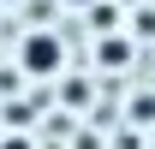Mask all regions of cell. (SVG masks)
I'll return each mask as SVG.
<instances>
[{
  "label": "cell",
  "mask_w": 155,
  "mask_h": 149,
  "mask_svg": "<svg viewBox=\"0 0 155 149\" xmlns=\"http://www.w3.org/2000/svg\"><path fill=\"white\" fill-rule=\"evenodd\" d=\"M60 66H66V42L54 30H30L18 42V78H54Z\"/></svg>",
  "instance_id": "6da1fadb"
},
{
  "label": "cell",
  "mask_w": 155,
  "mask_h": 149,
  "mask_svg": "<svg viewBox=\"0 0 155 149\" xmlns=\"http://www.w3.org/2000/svg\"><path fill=\"white\" fill-rule=\"evenodd\" d=\"M96 60H101V66H107V72H119V66L131 60V42H125V36H119V30H114V36H101V42H96Z\"/></svg>",
  "instance_id": "7a4b0ae2"
},
{
  "label": "cell",
  "mask_w": 155,
  "mask_h": 149,
  "mask_svg": "<svg viewBox=\"0 0 155 149\" xmlns=\"http://www.w3.org/2000/svg\"><path fill=\"white\" fill-rule=\"evenodd\" d=\"M90 24H96V36H114L119 30V6L114 0H96V6H90Z\"/></svg>",
  "instance_id": "3957f363"
},
{
  "label": "cell",
  "mask_w": 155,
  "mask_h": 149,
  "mask_svg": "<svg viewBox=\"0 0 155 149\" xmlns=\"http://www.w3.org/2000/svg\"><path fill=\"white\" fill-rule=\"evenodd\" d=\"M0 119H6V125H18V131H24V125H30V108H24V101H6V108H0Z\"/></svg>",
  "instance_id": "277c9868"
},
{
  "label": "cell",
  "mask_w": 155,
  "mask_h": 149,
  "mask_svg": "<svg viewBox=\"0 0 155 149\" xmlns=\"http://www.w3.org/2000/svg\"><path fill=\"white\" fill-rule=\"evenodd\" d=\"M137 36H155V6H137V24H131Z\"/></svg>",
  "instance_id": "5b68a950"
},
{
  "label": "cell",
  "mask_w": 155,
  "mask_h": 149,
  "mask_svg": "<svg viewBox=\"0 0 155 149\" xmlns=\"http://www.w3.org/2000/svg\"><path fill=\"white\" fill-rule=\"evenodd\" d=\"M131 119H143V125H149V119H155V95H137V101H131Z\"/></svg>",
  "instance_id": "8992f818"
},
{
  "label": "cell",
  "mask_w": 155,
  "mask_h": 149,
  "mask_svg": "<svg viewBox=\"0 0 155 149\" xmlns=\"http://www.w3.org/2000/svg\"><path fill=\"white\" fill-rule=\"evenodd\" d=\"M60 95H66V101H72V108H78V101L90 95V84H84V78H72V84H66V90H60Z\"/></svg>",
  "instance_id": "52a82bcc"
},
{
  "label": "cell",
  "mask_w": 155,
  "mask_h": 149,
  "mask_svg": "<svg viewBox=\"0 0 155 149\" xmlns=\"http://www.w3.org/2000/svg\"><path fill=\"white\" fill-rule=\"evenodd\" d=\"M0 149H30V137H6V143H0Z\"/></svg>",
  "instance_id": "ba28073f"
},
{
  "label": "cell",
  "mask_w": 155,
  "mask_h": 149,
  "mask_svg": "<svg viewBox=\"0 0 155 149\" xmlns=\"http://www.w3.org/2000/svg\"><path fill=\"white\" fill-rule=\"evenodd\" d=\"M60 6H84V12H90V6H96V0H60Z\"/></svg>",
  "instance_id": "9c48e42d"
},
{
  "label": "cell",
  "mask_w": 155,
  "mask_h": 149,
  "mask_svg": "<svg viewBox=\"0 0 155 149\" xmlns=\"http://www.w3.org/2000/svg\"><path fill=\"white\" fill-rule=\"evenodd\" d=\"M0 6H18V0H0Z\"/></svg>",
  "instance_id": "30bf717a"
}]
</instances>
